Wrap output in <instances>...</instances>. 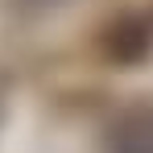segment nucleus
Returning <instances> with one entry per match:
<instances>
[{
	"mask_svg": "<svg viewBox=\"0 0 153 153\" xmlns=\"http://www.w3.org/2000/svg\"><path fill=\"white\" fill-rule=\"evenodd\" d=\"M100 54L116 66H137L153 54V25L137 13H120L112 17L100 33Z\"/></svg>",
	"mask_w": 153,
	"mask_h": 153,
	"instance_id": "f257e3e1",
	"label": "nucleus"
},
{
	"mask_svg": "<svg viewBox=\"0 0 153 153\" xmlns=\"http://www.w3.org/2000/svg\"><path fill=\"white\" fill-rule=\"evenodd\" d=\"M103 153H153V103H128L103 128Z\"/></svg>",
	"mask_w": 153,
	"mask_h": 153,
	"instance_id": "f03ea898",
	"label": "nucleus"
}]
</instances>
